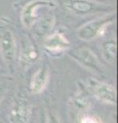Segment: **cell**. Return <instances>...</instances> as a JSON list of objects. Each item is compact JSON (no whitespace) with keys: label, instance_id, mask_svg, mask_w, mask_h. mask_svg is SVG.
I'll list each match as a JSON object with an SVG mask.
<instances>
[{"label":"cell","instance_id":"8","mask_svg":"<svg viewBox=\"0 0 118 123\" xmlns=\"http://www.w3.org/2000/svg\"><path fill=\"white\" fill-rule=\"evenodd\" d=\"M55 23H56L55 14L52 13V10H49L45 14H43L42 17L33 25L31 30L34 31V33H35L37 36L46 37L47 35H49V33L52 31V29H54Z\"/></svg>","mask_w":118,"mask_h":123},{"label":"cell","instance_id":"5","mask_svg":"<svg viewBox=\"0 0 118 123\" xmlns=\"http://www.w3.org/2000/svg\"><path fill=\"white\" fill-rule=\"evenodd\" d=\"M0 55L6 65L13 64L17 57V43L12 32L7 28L0 29Z\"/></svg>","mask_w":118,"mask_h":123},{"label":"cell","instance_id":"14","mask_svg":"<svg viewBox=\"0 0 118 123\" xmlns=\"http://www.w3.org/2000/svg\"><path fill=\"white\" fill-rule=\"evenodd\" d=\"M48 123H60L59 118L55 116V115H50L48 118Z\"/></svg>","mask_w":118,"mask_h":123},{"label":"cell","instance_id":"16","mask_svg":"<svg viewBox=\"0 0 118 123\" xmlns=\"http://www.w3.org/2000/svg\"><path fill=\"white\" fill-rule=\"evenodd\" d=\"M97 1H101V2H103V0H97Z\"/></svg>","mask_w":118,"mask_h":123},{"label":"cell","instance_id":"10","mask_svg":"<svg viewBox=\"0 0 118 123\" xmlns=\"http://www.w3.org/2000/svg\"><path fill=\"white\" fill-rule=\"evenodd\" d=\"M38 57H39V52L36 46L33 44V42L29 39L23 41L20 55H19L20 63L24 66H29L35 63Z\"/></svg>","mask_w":118,"mask_h":123},{"label":"cell","instance_id":"3","mask_svg":"<svg viewBox=\"0 0 118 123\" xmlns=\"http://www.w3.org/2000/svg\"><path fill=\"white\" fill-rule=\"evenodd\" d=\"M63 4L67 10L80 17L100 12L108 13L116 10L114 6L97 0H64Z\"/></svg>","mask_w":118,"mask_h":123},{"label":"cell","instance_id":"15","mask_svg":"<svg viewBox=\"0 0 118 123\" xmlns=\"http://www.w3.org/2000/svg\"><path fill=\"white\" fill-rule=\"evenodd\" d=\"M5 92H6V87L3 86V85L2 86L0 85V102L2 101V98H3V97H4Z\"/></svg>","mask_w":118,"mask_h":123},{"label":"cell","instance_id":"12","mask_svg":"<svg viewBox=\"0 0 118 123\" xmlns=\"http://www.w3.org/2000/svg\"><path fill=\"white\" fill-rule=\"evenodd\" d=\"M101 52L102 56L106 62L109 64H114L116 62V55H117V43L114 38L103 42L101 46Z\"/></svg>","mask_w":118,"mask_h":123},{"label":"cell","instance_id":"7","mask_svg":"<svg viewBox=\"0 0 118 123\" xmlns=\"http://www.w3.org/2000/svg\"><path fill=\"white\" fill-rule=\"evenodd\" d=\"M43 46L49 53L54 55V53H62L64 51H67L71 47V43L64 34L56 32L54 34H49L45 37Z\"/></svg>","mask_w":118,"mask_h":123},{"label":"cell","instance_id":"6","mask_svg":"<svg viewBox=\"0 0 118 123\" xmlns=\"http://www.w3.org/2000/svg\"><path fill=\"white\" fill-rule=\"evenodd\" d=\"M89 86L91 92L99 101L105 104L115 105L117 102L116 90L112 85L104 82H99L96 80H89Z\"/></svg>","mask_w":118,"mask_h":123},{"label":"cell","instance_id":"9","mask_svg":"<svg viewBox=\"0 0 118 123\" xmlns=\"http://www.w3.org/2000/svg\"><path fill=\"white\" fill-rule=\"evenodd\" d=\"M49 81V71L46 66L41 67L32 76L30 89L33 93H40L46 88Z\"/></svg>","mask_w":118,"mask_h":123},{"label":"cell","instance_id":"4","mask_svg":"<svg viewBox=\"0 0 118 123\" xmlns=\"http://www.w3.org/2000/svg\"><path fill=\"white\" fill-rule=\"evenodd\" d=\"M67 53L71 59H73L75 62H77L79 65L89 71H93L98 74L103 73V67L99 61L98 56L94 55L93 51L85 47L79 48H72L68 49Z\"/></svg>","mask_w":118,"mask_h":123},{"label":"cell","instance_id":"1","mask_svg":"<svg viewBox=\"0 0 118 123\" xmlns=\"http://www.w3.org/2000/svg\"><path fill=\"white\" fill-rule=\"evenodd\" d=\"M116 10L108 13H104L94 20L87 22L86 24L79 27L76 31V35L80 40L91 41L104 35L110 25L116 21Z\"/></svg>","mask_w":118,"mask_h":123},{"label":"cell","instance_id":"13","mask_svg":"<svg viewBox=\"0 0 118 123\" xmlns=\"http://www.w3.org/2000/svg\"><path fill=\"white\" fill-rule=\"evenodd\" d=\"M80 123H102L100 121H98L97 119H94L93 117H89V116H86V117H83L82 120L80 121Z\"/></svg>","mask_w":118,"mask_h":123},{"label":"cell","instance_id":"11","mask_svg":"<svg viewBox=\"0 0 118 123\" xmlns=\"http://www.w3.org/2000/svg\"><path fill=\"white\" fill-rule=\"evenodd\" d=\"M30 115V107L27 101L19 99L14 104L10 112L12 123H27Z\"/></svg>","mask_w":118,"mask_h":123},{"label":"cell","instance_id":"2","mask_svg":"<svg viewBox=\"0 0 118 123\" xmlns=\"http://www.w3.org/2000/svg\"><path fill=\"white\" fill-rule=\"evenodd\" d=\"M56 7V2L54 0H32L28 2L22 9L21 21L25 28L31 29L33 25L49 10Z\"/></svg>","mask_w":118,"mask_h":123}]
</instances>
